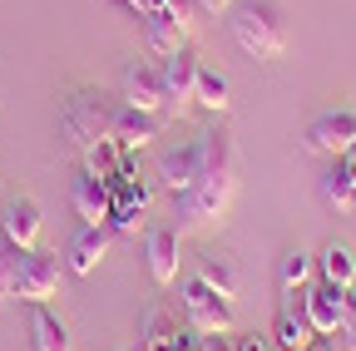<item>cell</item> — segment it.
Segmentation results:
<instances>
[{
	"instance_id": "9a60e30c",
	"label": "cell",
	"mask_w": 356,
	"mask_h": 351,
	"mask_svg": "<svg viewBox=\"0 0 356 351\" xmlns=\"http://www.w3.org/2000/svg\"><path fill=\"white\" fill-rule=\"evenodd\" d=\"M144 40H149V50L163 60V55L188 50V25H178V15H168V10H154V15H144Z\"/></svg>"
},
{
	"instance_id": "2e32d148",
	"label": "cell",
	"mask_w": 356,
	"mask_h": 351,
	"mask_svg": "<svg viewBox=\"0 0 356 351\" xmlns=\"http://www.w3.org/2000/svg\"><path fill=\"white\" fill-rule=\"evenodd\" d=\"M144 257H149V277L159 287H168L178 277V233L173 228H154L149 243H144Z\"/></svg>"
},
{
	"instance_id": "3957f363",
	"label": "cell",
	"mask_w": 356,
	"mask_h": 351,
	"mask_svg": "<svg viewBox=\"0 0 356 351\" xmlns=\"http://www.w3.org/2000/svg\"><path fill=\"white\" fill-rule=\"evenodd\" d=\"M228 25H233L238 50L252 60H277L287 50V20H282L277 0H243Z\"/></svg>"
},
{
	"instance_id": "7c38bea8",
	"label": "cell",
	"mask_w": 356,
	"mask_h": 351,
	"mask_svg": "<svg viewBox=\"0 0 356 351\" xmlns=\"http://www.w3.org/2000/svg\"><path fill=\"white\" fill-rule=\"evenodd\" d=\"M159 129H163V119H159V114H144V109H134V104H124V99H119V109H114V139L124 144V154L149 149V144L159 139Z\"/></svg>"
},
{
	"instance_id": "9c48e42d",
	"label": "cell",
	"mask_w": 356,
	"mask_h": 351,
	"mask_svg": "<svg viewBox=\"0 0 356 351\" xmlns=\"http://www.w3.org/2000/svg\"><path fill=\"white\" fill-rule=\"evenodd\" d=\"M198 163H203V154H198V139L193 144H178V149H163V158H159V183L184 203L188 193H193V183H198Z\"/></svg>"
},
{
	"instance_id": "4316f807",
	"label": "cell",
	"mask_w": 356,
	"mask_h": 351,
	"mask_svg": "<svg viewBox=\"0 0 356 351\" xmlns=\"http://www.w3.org/2000/svg\"><path fill=\"white\" fill-rule=\"evenodd\" d=\"M337 163H341V173H346V179H351V188H356V139H351V149H346Z\"/></svg>"
},
{
	"instance_id": "7a4b0ae2",
	"label": "cell",
	"mask_w": 356,
	"mask_h": 351,
	"mask_svg": "<svg viewBox=\"0 0 356 351\" xmlns=\"http://www.w3.org/2000/svg\"><path fill=\"white\" fill-rule=\"evenodd\" d=\"M114 99L104 90H74L60 109V134H65V149L70 154H84L95 149L99 139H114Z\"/></svg>"
},
{
	"instance_id": "d4e9b609",
	"label": "cell",
	"mask_w": 356,
	"mask_h": 351,
	"mask_svg": "<svg viewBox=\"0 0 356 351\" xmlns=\"http://www.w3.org/2000/svg\"><path fill=\"white\" fill-rule=\"evenodd\" d=\"M20 268H25V247H0V302L20 297Z\"/></svg>"
},
{
	"instance_id": "52a82bcc",
	"label": "cell",
	"mask_w": 356,
	"mask_h": 351,
	"mask_svg": "<svg viewBox=\"0 0 356 351\" xmlns=\"http://www.w3.org/2000/svg\"><path fill=\"white\" fill-rule=\"evenodd\" d=\"M356 139V109H332V114H317L307 129V149L312 154H327V158H341Z\"/></svg>"
},
{
	"instance_id": "5bb4252c",
	"label": "cell",
	"mask_w": 356,
	"mask_h": 351,
	"mask_svg": "<svg viewBox=\"0 0 356 351\" xmlns=\"http://www.w3.org/2000/svg\"><path fill=\"white\" fill-rule=\"evenodd\" d=\"M40 228H44V218H40V203H30V198L10 203V213L0 218V238L10 247H25V252L40 243Z\"/></svg>"
},
{
	"instance_id": "277c9868",
	"label": "cell",
	"mask_w": 356,
	"mask_h": 351,
	"mask_svg": "<svg viewBox=\"0 0 356 351\" xmlns=\"http://www.w3.org/2000/svg\"><path fill=\"white\" fill-rule=\"evenodd\" d=\"M178 307H184V322H188L193 336H228L233 332V302H222L203 277H193L184 287Z\"/></svg>"
},
{
	"instance_id": "4dcf8cb0",
	"label": "cell",
	"mask_w": 356,
	"mask_h": 351,
	"mask_svg": "<svg viewBox=\"0 0 356 351\" xmlns=\"http://www.w3.org/2000/svg\"><path fill=\"white\" fill-rule=\"evenodd\" d=\"M238 351H267V341H262V336H243Z\"/></svg>"
},
{
	"instance_id": "83f0119b",
	"label": "cell",
	"mask_w": 356,
	"mask_h": 351,
	"mask_svg": "<svg viewBox=\"0 0 356 351\" xmlns=\"http://www.w3.org/2000/svg\"><path fill=\"white\" fill-rule=\"evenodd\" d=\"M129 10H139V15H154V10H163V0H124Z\"/></svg>"
},
{
	"instance_id": "e0dca14e",
	"label": "cell",
	"mask_w": 356,
	"mask_h": 351,
	"mask_svg": "<svg viewBox=\"0 0 356 351\" xmlns=\"http://www.w3.org/2000/svg\"><path fill=\"white\" fill-rule=\"evenodd\" d=\"M104 257H109V228H79V233L70 238V268H74L79 277H89Z\"/></svg>"
},
{
	"instance_id": "1f68e13d",
	"label": "cell",
	"mask_w": 356,
	"mask_h": 351,
	"mask_svg": "<svg viewBox=\"0 0 356 351\" xmlns=\"http://www.w3.org/2000/svg\"><path fill=\"white\" fill-rule=\"evenodd\" d=\"M346 351H356V327H346Z\"/></svg>"
},
{
	"instance_id": "f546056e",
	"label": "cell",
	"mask_w": 356,
	"mask_h": 351,
	"mask_svg": "<svg viewBox=\"0 0 356 351\" xmlns=\"http://www.w3.org/2000/svg\"><path fill=\"white\" fill-rule=\"evenodd\" d=\"M346 327H356V282L346 287Z\"/></svg>"
},
{
	"instance_id": "ffe728a7",
	"label": "cell",
	"mask_w": 356,
	"mask_h": 351,
	"mask_svg": "<svg viewBox=\"0 0 356 351\" xmlns=\"http://www.w3.org/2000/svg\"><path fill=\"white\" fill-rule=\"evenodd\" d=\"M317 268H322V282L351 287V282H356V252H351L346 243H327L322 257H317Z\"/></svg>"
},
{
	"instance_id": "7402d4cb",
	"label": "cell",
	"mask_w": 356,
	"mask_h": 351,
	"mask_svg": "<svg viewBox=\"0 0 356 351\" xmlns=\"http://www.w3.org/2000/svg\"><path fill=\"white\" fill-rule=\"evenodd\" d=\"M198 277H203L222 302H233V297H238V287H243V282H238V268H233L228 257H203V262H198Z\"/></svg>"
},
{
	"instance_id": "cb8c5ba5",
	"label": "cell",
	"mask_w": 356,
	"mask_h": 351,
	"mask_svg": "<svg viewBox=\"0 0 356 351\" xmlns=\"http://www.w3.org/2000/svg\"><path fill=\"white\" fill-rule=\"evenodd\" d=\"M307 282H312V257H307L302 247L282 252V262H277V287H282V292H307Z\"/></svg>"
},
{
	"instance_id": "ac0fdd59",
	"label": "cell",
	"mask_w": 356,
	"mask_h": 351,
	"mask_svg": "<svg viewBox=\"0 0 356 351\" xmlns=\"http://www.w3.org/2000/svg\"><path fill=\"white\" fill-rule=\"evenodd\" d=\"M30 336H35V351H74L65 317H60V312H50L44 302L30 312Z\"/></svg>"
},
{
	"instance_id": "30bf717a",
	"label": "cell",
	"mask_w": 356,
	"mask_h": 351,
	"mask_svg": "<svg viewBox=\"0 0 356 351\" xmlns=\"http://www.w3.org/2000/svg\"><path fill=\"white\" fill-rule=\"evenodd\" d=\"M55 292H60V257L30 247L25 252V268H20V302L40 307V302H50Z\"/></svg>"
},
{
	"instance_id": "ba28073f",
	"label": "cell",
	"mask_w": 356,
	"mask_h": 351,
	"mask_svg": "<svg viewBox=\"0 0 356 351\" xmlns=\"http://www.w3.org/2000/svg\"><path fill=\"white\" fill-rule=\"evenodd\" d=\"M124 104L144 109V114H168V95H163V74H159V65L134 60V65L124 70Z\"/></svg>"
},
{
	"instance_id": "8992f818",
	"label": "cell",
	"mask_w": 356,
	"mask_h": 351,
	"mask_svg": "<svg viewBox=\"0 0 356 351\" xmlns=\"http://www.w3.org/2000/svg\"><path fill=\"white\" fill-rule=\"evenodd\" d=\"M302 307H307V322H312V332H317V336L346 332V287L317 282V287H307Z\"/></svg>"
},
{
	"instance_id": "603a6c76",
	"label": "cell",
	"mask_w": 356,
	"mask_h": 351,
	"mask_svg": "<svg viewBox=\"0 0 356 351\" xmlns=\"http://www.w3.org/2000/svg\"><path fill=\"white\" fill-rule=\"evenodd\" d=\"M322 203L337 208V213H356V188H351V179L341 173V163H332L322 173Z\"/></svg>"
},
{
	"instance_id": "44dd1931",
	"label": "cell",
	"mask_w": 356,
	"mask_h": 351,
	"mask_svg": "<svg viewBox=\"0 0 356 351\" xmlns=\"http://www.w3.org/2000/svg\"><path fill=\"white\" fill-rule=\"evenodd\" d=\"M79 158H84V168H89V173H99V179L109 183V179H114V173H119L134 154H124V144H119V139H99L95 149H84Z\"/></svg>"
},
{
	"instance_id": "d6986e66",
	"label": "cell",
	"mask_w": 356,
	"mask_h": 351,
	"mask_svg": "<svg viewBox=\"0 0 356 351\" xmlns=\"http://www.w3.org/2000/svg\"><path fill=\"white\" fill-rule=\"evenodd\" d=\"M193 104H198V109H208V114H228V104H233V84H228V74H218V70H198Z\"/></svg>"
},
{
	"instance_id": "d6a6232c",
	"label": "cell",
	"mask_w": 356,
	"mask_h": 351,
	"mask_svg": "<svg viewBox=\"0 0 356 351\" xmlns=\"http://www.w3.org/2000/svg\"><path fill=\"white\" fill-rule=\"evenodd\" d=\"M119 6H124V0H119Z\"/></svg>"
},
{
	"instance_id": "6da1fadb",
	"label": "cell",
	"mask_w": 356,
	"mask_h": 351,
	"mask_svg": "<svg viewBox=\"0 0 356 351\" xmlns=\"http://www.w3.org/2000/svg\"><path fill=\"white\" fill-rule=\"evenodd\" d=\"M198 183L193 193L184 198V218L193 228H213L228 218L233 198H238V179H243V163H238V144L222 134V129H208V134H198Z\"/></svg>"
},
{
	"instance_id": "484cf974",
	"label": "cell",
	"mask_w": 356,
	"mask_h": 351,
	"mask_svg": "<svg viewBox=\"0 0 356 351\" xmlns=\"http://www.w3.org/2000/svg\"><path fill=\"white\" fill-rule=\"evenodd\" d=\"M163 10L178 15V25H188V30L198 25V0H163Z\"/></svg>"
},
{
	"instance_id": "8fae6325",
	"label": "cell",
	"mask_w": 356,
	"mask_h": 351,
	"mask_svg": "<svg viewBox=\"0 0 356 351\" xmlns=\"http://www.w3.org/2000/svg\"><path fill=\"white\" fill-rule=\"evenodd\" d=\"M70 203H74V213H79V223L84 228H104L109 223V183L99 179V173H79V179H74V188H70Z\"/></svg>"
},
{
	"instance_id": "4fadbf2b",
	"label": "cell",
	"mask_w": 356,
	"mask_h": 351,
	"mask_svg": "<svg viewBox=\"0 0 356 351\" xmlns=\"http://www.w3.org/2000/svg\"><path fill=\"white\" fill-rule=\"evenodd\" d=\"M193 336H188V322H178L173 312L154 307L144 317V351H188Z\"/></svg>"
},
{
	"instance_id": "5b68a950",
	"label": "cell",
	"mask_w": 356,
	"mask_h": 351,
	"mask_svg": "<svg viewBox=\"0 0 356 351\" xmlns=\"http://www.w3.org/2000/svg\"><path fill=\"white\" fill-rule=\"evenodd\" d=\"M198 55L193 50H178V55H163L159 60V74H163V95H168V114L184 119L193 109V90H198Z\"/></svg>"
},
{
	"instance_id": "f1b7e54d",
	"label": "cell",
	"mask_w": 356,
	"mask_h": 351,
	"mask_svg": "<svg viewBox=\"0 0 356 351\" xmlns=\"http://www.w3.org/2000/svg\"><path fill=\"white\" fill-rule=\"evenodd\" d=\"M198 10L203 15H222V10H233V0H198Z\"/></svg>"
}]
</instances>
